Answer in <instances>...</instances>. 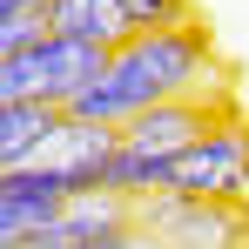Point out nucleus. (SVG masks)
Returning a JSON list of instances; mask_svg holds the SVG:
<instances>
[{
	"label": "nucleus",
	"mask_w": 249,
	"mask_h": 249,
	"mask_svg": "<svg viewBox=\"0 0 249 249\" xmlns=\"http://www.w3.org/2000/svg\"><path fill=\"white\" fill-rule=\"evenodd\" d=\"M209 128H215V101H202V94H189V101H162V108L135 115V122L122 128L108 168H101V189H115V196H128V202L162 196L168 162H175L189 142H202Z\"/></svg>",
	"instance_id": "obj_2"
},
{
	"label": "nucleus",
	"mask_w": 249,
	"mask_h": 249,
	"mask_svg": "<svg viewBox=\"0 0 249 249\" xmlns=\"http://www.w3.org/2000/svg\"><path fill=\"white\" fill-rule=\"evenodd\" d=\"M122 14L135 20V34H162V27H196L189 0H122Z\"/></svg>",
	"instance_id": "obj_9"
},
{
	"label": "nucleus",
	"mask_w": 249,
	"mask_h": 249,
	"mask_svg": "<svg viewBox=\"0 0 249 249\" xmlns=\"http://www.w3.org/2000/svg\"><path fill=\"white\" fill-rule=\"evenodd\" d=\"M215 88V47H209L202 27H162V34H135L122 41L101 74L81 88V101L68 108L74 122H94V128H128L135 115L162 108V101H189Z\"/></svg>",
	"instance_id": "obj_1"
},
{
	"label": "nucleus",
	"mask_w": 249,
	"mask_h": 249,
	"mask_svg": "<svg viewBox=\"0 0 249 249\" xmlns=\"http://www.w3.org/2000/svg\"><path fill=\"white\" fill-rule=\"evenodd\" d=\"M122 249H162V243H155V236H142V229H135V236H128Z\"/></svg>",
	"instance_id": "obj_11"
},
{
	"label": "nucleus",
	"mask_w": 249,
	"mask_h": 249,
	"mask_svg": "<svg viewBox=\"0 0 249 249\" xmlns=\"http://www.w3.org/2000/svg\"><path fill=\"white\" fill-rule=\"evenodd\" d=\"M47 14V0H0V27L7 20H41Z\"/></svg>",
	"instance_id": "obj_10"
},
{
	"label": "nucleus",
	"mask_w": 249,
	"mask_h": 249,
	"mask_svg": "<svg viewBox=\"0 0 249 249\" xmlns=\"http://www.w3.org/2000/svg\"><path fill=\"white\" fill-rule=\"evenodd\" d=\"M101 47L68 41V34H34L27 47H14L0 61V101H34V108H74L81 88L101 74Z\"/></svg>",
	"instance_id": "obj_3"
},
{
	"label": "nucleus",
	"mask_w": 249,
	"mask_h": 249,
	"mask_svg": "<svg viewBox=\"0 0 249 249\" xmlns=\"http://www.w3.org/2000/svg\"><path fill=\"white\" fill-rule=\"evenodd\" d=\"M135 229L155 236L162 249H249V209L202 202V196H142Z\"/></svg>",
	"instance_id": "obj_4"
},
{
	"label": "nucleus",
	"mask_w": 249,
	"mask_h": 249,
	"mask_svg": "<svg viewBox=\"0 0 249 249\" xmlns=\"http://www.w3.org/2000/svg\"><path fill=\"white\" fill-rule=\"evenodd\" d=\"M243 182H249V122H215L162 175L168 196H202V202H236Z\"/></svg>",
	"instance_id": "obj_5"
},
{
	"label": "nucleus",
	"mask_w": 249,
	"mask_h": 249,
	"mask_svg": "<svg viewBox=\"0 0 249 249\" xmlns=\"http://www.w3.org/2000/svg\"><path fill=\"white\" fill-rule=\"evenodd\" d=\"M115 142H122V128H94V122H68L54 128V142H47L41 155H34V168H47L61 189H101V168H108V155H115Z\"/></svg>",
	"instance_id": "obj_7"
},
{
	"label": "nucleus",
	"mask_w": 249,
	"mask_h": 249,
	"mask_svg": "<svg viewBox=\"0 0 249 249\" xmlns=\"http://www.w3.org/2000/svg\"><path fill=\"white\" fill-rule=\"evenodd\" d=\"M68 196L74 189H61L47 168H7L0 175V249H27L68 209Z\"/></svg>",
	"instance_id": "obj_6"
},
{
	"label": "nucleus",
	"mask_w": 249,
	"mask_h": 249,
	"mask_svg": "<svg viewBox=\"0 0 249 249\" xmlns=\"http://www.w3.org/2000/svg\"><path fill=\"white\" fill-rule=\"evenodd\" d=\"M47 34H68V41L115 54L122 41H135V20L122 14V0H47Z\"/></svg>",
	"instance_id": "obj_8"
}]
</instances>
